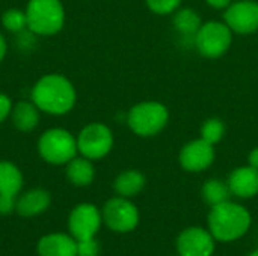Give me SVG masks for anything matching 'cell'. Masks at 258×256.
I'll return each mask as SVG.
<instances>
[{
    "mask_svg": "<svg viewBox=\"0 0 258 256\" xmlns=\"http://www.w3.org/2000/svg\"><path fill=\"white\" fill-rule=\"evenodd\" d=\"M30 98L41 112L62 116L74 109L77 92L74 84L65 75L47 74L33 84Z\"/></svg>",
    "mask_w": 258,
    "mask_h": 256,
    "instance_id": "6da1fadb",
    "label": "cell"
},
{
    "mask_svg": "<svg viewBox=\"0 0 258 256\" xmlns=\"http://www.w3.org/2000/svg\"><path fill=\"white\" fill-rule=\"evenodd\" d=\"M209 231L216 241L231 243L242 238L251 228V213L240 204L227 201L212 207L209 213Z\"/></svg>",
    "mask_w": 258,
    "mask_h": 256,
    "instance_id": "7a4b0ae2",
    "label": "cell"
},
{
    "mask_svg": "<svg viewBox=\"0 0 258 256\" xmlns=\"http://www.w3.org/2000/svg\"><path fill=\"white\" fill-rule=\"evenodd\" d=\"M24 12L27 30L38 36H53L65 24V9L60 0H29Z\"/></svg>",
    "mask_w": 258,
    "mask_h": 256,
    "instance_id": "3957f363",
    "label": "cell"
},
{
    "mask_svg": "<svg viewBox=\"0 0 258 256\" xmlns=\"http://www.w3.org/2000/svg\"><path fill=\"white\" fill-rule=\"evenodd\" d=\"M169 121L168 109L157 101H144L135 104L127 113V125L141 137L159 134Z\"/></svg>",
    "mask_w": 258,
    "mask_h": 256,
    "instance_id": "277c9868",
    "label": "cell"
},
{
    "mask_svg": "<svg viewBox=\"0 0 258 256\" xmlns=\"http://www.w3.org/2000/svg\"><path fill=\"white\" fill-rule=\"evenodd\" d=\"M38 152L48 164H67L79 154L77 139L65 128H50L41 134L38 140Z\"/></svg>",
    "mask_w": 258,
    "mask_h": 256,
    "instance_id": "5b68a950",
    "label": "cell"
},
{
    "mask_svg": "<svg viewBox=\"0 0 258 256\" xmlns=\"http://www.w3.org/2000/svg\"><path fill=\"white\" fill-rule=\"evenodd\" d=\"M77 149L79 154L95 161L104 158L113 148L112 130L101 122H91L79 133Z\"/></svg>",
    "mask_w": 258,
    "mask_h": 256,
    "instance_id": "8992f818",
    "label": "cell"
},
{
    "mask_svg": "<svg viewBox=\"0 0 258 256\" xmlns=\"http://www.w3.org/2000/svg\"><path fill=\"white\" fill-rule=\"evenodd\" d=\"M233 42V30L221 21H207L201 24L195 35L198 51L209 57L216 59L224 56Z\"/></svg>",
    "mask_w": 258,
    "mask_h": 256,
    "instance_id": "52a82bcc",
    "label": "cell"
},
{
    "mask_svg": "<svg viewBox=\"0 0 258 256\" xmlns=\"http://www.w3.org/2000/svg\"><path fill=\"white\" fill-rule=\"evenodd\" d=\"M101 216L103 223L110 231L119 234L132 232L139 225L138 207L132 201H128V198L122 196H115L109 199L101 210Z\"/></svg>",
    "mask_w": 258,
    "mask_h": 256,
    "instance_id": "ba28073f",
    "label": "cell"
},
{
    "mask_svg": "<svg viewBox=\"0 0 258 256\" xmlns=\"http://www.w3.org/2000/svg\"><path fill=\"white\" fill-rule=\"evenodd\" d=\"M103 225L101 211L94 204H79L68 216V232L79 241L94 238Z\"/></svg>",
    "mask_w": 258,
    "mask_h": 256,
    "instance_id": "9c48e42d",
    "label": "cell"
},
{
    "mask_svg": "<svg viewBox=\"0 0 258 256\" xmlns=\"http://www.w3.org/2000/svg\"><path fill=\"white\" fill-rule=\"evenodd\" d=\"M224 23L239 35H249L258 30V3L239 0L231 3L224 14Z\"/></svg>",
    "mask_w": 258,
    "mask_h": 256,
    "instance_id": "30bf717a",
    "label": "cell"
},
{
    "mask_svg": "<svg viewBox=\"0 0 258 256\" xmlns=\"http://www.w3.org/2000/svg\"><path fill=\"white\" fill-rule=\"evenodd\" d=\"M216 240L209 229L190 226L177 237V252L180 256H213Z\"/></svg>",
    "mask_w": 258,
    "mask_h": 256,
    "instance_id": "8fae6325",
    "label": "cell"
},
{
    "mask_svg": "<svg viewBox=\"0 0 258 256\" xmlns=\"http://www.w3.org/2000/svg\"><path fill=\"white\" fill-rule=\"evenodd\" d=\"M215 145L204 139H197L186 143L180 151V164L187 172H203L209 169L215 161Z\"/></svg>",
    "mask_w": 258,
    "mask_h": 256,
    "instance_id": "7c38bea8",
    "label": "cell"
},
{
    "mask_svg": "<svg viewBox=\"0 0 258 256\" xmlns=\"http://www.w3.org/2000/svg\"><path fill=\"white\" fill-rule=\"evenodd\" d=\"M39 256H77V240L68 232H51L39 238L36 246Z\"/></svg>",
    "mask_w": 258,
    "mask_h": 256,
    "instance_id": "4fadbf2b",
    "label": "cell"
},
{
    "mask_svg": "<svg viewBox=\"0 0 258 256\" xmlns=\"http://www.w3.org/2000/svg\"><path fill=\"white\" fill-rule=\"evenodd\" d=\"M51 195L44 189H30L17 196L15 213L20 217H36L48 210Z\"/></svg>",
    "mask_w": 258,
    "mask_h": 256,
    "instance_id": "5bb4252c",
    "label": "cell"
},
{
    "mask_svg": "<svg viewBox=\"0 0 258 256\" xmlns=\"http://www.w3.org/2000/svg\"><path fill=\"white\" fill-rule=\"evenodd\" d=\"M227 184L231 195L242 199L254 198L258 195V169L251 167L249 164L237 167L230 174Z\"/></svg>",
    "mask_w": 258,
    "mask_h": 256,
    "instance_id": "9a60e30c",
    "label": "cell"
},
{
    "mask_svg": "<svg viewBox=\"0 0 258 256\" xmlns=\"http://www.w3.org/2000/svg\"><path fill=\"white\" fill-rule=\"evenodd\" d=\"M65 175L67 180L76 186V187H88L95 180V167L92 164V160L80 155L74 157L65 164Z\"/></svg>",
    "mask_w": 258,
    "mask_h": 256,
    "instance_id": "2e32d148",
    "label": "cell"
},
{
    "mask_svg": "<svg viewBox=\"0 0 258 256\" xmlns=\"http://www.w3.org/2000/svg\"><path fill=\"white\" fill-rule=\"evenodd\" d=\"M39 109L33 101H20L12 107V124L18 131L29 133L35 130L39 124Z\"/></svg>",
    "mask_w": 258,
    "mask_h": 256,
    "instance_id": "e0dca14e",
    "label": "cell"
},
{
    "mask_svg": "<svg viewBox=\"0 0 258 256\" xmlns=\"http://www.w3.org/2000/svg\"><path fill=\"white\" fill-rule=\"evenodd\" d=\"M145 175L136 169H128L121 172L115 181H113V190L118 196L122 198H133L136 195H139L144 187H145Z\"/></svg>",
    "mask_w": 258,
    "mask_h": 256,
    "instance_id": "ac0fdd59",
    "label": "cell"
},
{
    "mask_svg": "<svg viewBox=\"0 0 258 256\" xmlns=\"http://www.w3.org/2000/svg\"><path fill=\"white\" fill-rule=\"evenodd\" d=\"M23 174L17 164L2 160L0 161V195L18 196L23 189Z\"/></svg>",
    "mask_w": 258,
    "mask_h": 256,
    "instance_id": "d6986e66",
    "label": "cell"
},
{
    "mask_svg": "<svg viewBox=\"0 0 258 256\" xmlns=\"http://www.w3.org/2000/svg\"><path fill=\"white\" fill-rule=\"evenodd\" d=\"M172 23H174V27L184 36H195L203 24L198 12L194 11L192 8L175 11Z\"/></svg>",
    "mask_w": 258,
    "mask_h": 256,
    "instance_id": "ffe728a7",
    "label": "cell"
},
{
    "mask_svg": "<svg viewBox=\"0 0 258 256\" xmlns=\"http://www.w3.org/2000/svg\"><path fill=\"white\" fill-rule=\"evenodd\" d=\"M201 195L207 205L215 207V205L230 201L231 190H230L228 184H225L219 180H207L203 186Z\"/></svg>",
    "mask_w": 258,
    "mask_h": 256,
    "instance_id": "44dd1931",
    "label": "cell"
},
{
    "mask_svg": "<svg viewBox=\"0 0 258 256\" xmlns=\"http://www.w3.org/2000/svg\"><path fill=\"white\" fill-rule=\"evenodd\" d=\"M2 24L11 33H21V32L27 30L26 12L21 9H17V8L6 9L2 15Z\"/></svg>",
    "mask_w": 258,
    "mask_h": 256,
    "instance_id": "7402d4cb",
    "label": "cell"
},
{
    "mask_svg": "<svg viewBox=\"0 0 258 256\" xmlns=\"http://www.w3.org/2000/svg\"><path fill=\"white\" fill-rule=\"evenodd\" d=\"M225 130L227 128H225V124H224L222 119L210 118L201 127V139H204L206 142H209L212 145H216L224 139Z\"/></svg>",
    "mask_w": 258,
    "mask_h": 256,
    "instance_id": "603a6c76",
    "label": "cell"
},
{
    "mask_svg": "<svg viewBox=\"0 0 258 256\" xmlns=\"http://www.w3.org/2000/svg\"><path fill=\"white\" fill-rule=\"evenodd\" d=\"M150 11H153L157 15H168L178 9L181 5V0H145Z\"/></svg>",
    "mask_w": 258,
    "mask_h": 256,
    "instance_id": "cb8c5ba5",
    "label": "cell"
},
{
    "mask_svg": "<svg viewBox=\"0 0 258 256\" xmlns=\"http://www.w3.org/2000/svg\"><path fill=\"white\" fill-rule=\"evenodd\" d=\"M100 255V244L94 238L79 240L77 241V256H98Z\"/></svg>",
    "mask_w": 258,
    "mask_h": 256,
    "instance_id": "d4e9b609",
    "label": "cell"
},
{
    "mask_svg": "<svg viewBox=\"0 0 258 256\" xmlns=\"http://www.w3.org/2000/svg\"><path fill=\"white\" fill-rule=\"evenodd\" d=\"M15 205H17L15 196L0 195V216H9L15 213Z\"/></svg>",
    "mask_w": 258,
    "mask_h": 256,
    "instance_id": "484cf974",
    "label": "cell"
},
{
    "mask_svg": "<svg viewBox=\"0 0 258 256\" xmlns=\"http://www.w3.org/2000/svg\"><path fill=\"white\" fill-rule=\"evenodd\" d=\"M12 107H14V106H12L11 98H9L6 94H2V92H0V124L5 122V121L11 116Z\"/></svg>",
    "mask_w": 258,
    "mask_h": 256,
    "instance_id": "4316f807",
    "label": "cell"
},
{
    "mask_svg": "<svg viewBox=\"0 0 258 256\" xmlns=\"http://www.w3.org/2000/svg\"><path fill=\"white\" fill-rule=\"evenodd\" d=\"M206 2L215 9H227L233 3V0H206Z\"/></svg>",
    "mask_w": 258,
    "mask_h": 256,
    "instance_id": "83f0119b",
    "label": "cell"
},
{
    "mask_svg": "<svg viewBox=\"0 0 258 256\" xmlns=\"http://www.w3.org/2000/svg\"><path fill=\"white\" fill-rule=\"evenodd\" d=\"M248 163H249V166L251 167H254V169H258V146L257 148H254L251 152H249V157H248Z\"/></svg>",
    "mask_w": 258,
    "mask_h": 256,
    "instance_id": "f1b7e54d",
    "label": "cell"
},
{
    "mask_svg": "<svg viewBox=\"0 0 258 256\" xmlns=\"http://www.w3.org/2000/svg\"><path fill=\"white\" fill-rule=\"evenodd\" d=\"M6 51H8V42H6L5 36L0 33V62L5 59V56H6Z\"/></svg>",
    "mask_w": 258,
    "mask_h": 256,
    "instance_id": "f546056e",
    "label": "cell"
},
{
    "mask_svg": "<svg viewBox=\"0 0 258 256\" xmlns=\"http://www.w3.org/2000/svg\"><path fill=\"white\" fill-rule=\"evenodd\" d=\"M248 256H258V249L257 250H254V252H251Z\"/></svg>",
    "mask_w": 258,
    "mask_h": 256,
    "instance_id": "4dcf8cb0",
    "label": "cell"
}]
</instances>
